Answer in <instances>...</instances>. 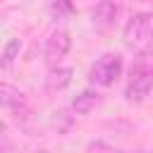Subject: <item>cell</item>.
<instances>
[{
  "label": "cell",
  "mask_w": 153,
  "mask_h": 153,
  "mask_svg": "<svg viewBox=\"0 0 153 153\" xmlns=\"http://www.w3.org/2000/svg\"><path fill=\"white\" fill-rule=\"evenodd\" d=\"M153 88V48L141 50L129 69V84H127V100L129 103H141Z\"/></svg>",
  "instance_id": "obj_1"
},
{
  "label": "cell",
  "mask_w": 153,
  "mask_h": 153,
  "mask_svg": "<svg viewBox=\"0 0 153 153\" xmlns=\"http://www.w3.org/2000/svg\"><path fill=\"white\" fill-rule=\"evenodd\" d=\"M50 10H53V14H57V17H62V14H72V12H74V7H72L69 0H55Z\"/></svg>",
  "instance_id": "obj_10"
},
{
  "label": "cell",
  "mask_w": 153,
  "mask_h": 153,
  "mask_svg": "<svg viewBox=\"0 0 153 153\" xmlns=\"http://www.w3.org/2000/svg\"><path fill=\"white\" fill-rule=\"evenodd\" d=\"M72 48V36L65 31V29H55L48 38H45V45H43V55L48 62H60Z\"/></svg>",
  "instance_id": "obj_4"
},
{
  "label": "cell",
  "mask_w": 153,
  "mask_h": 153,
  "mask_svg": "<svg viewBox=\"0 0 153 153\" xmlns=\"http://www.w3.org/2000/svg\"><path fill=\"white\" fill-rule=\"evenodd\" d=\"M88 153H122V151H117V148H112V146H108V143L96 141V143L88 146Z\"/></svg>",
  "instance_id": "obj_11"
},
{
  "label": "cell",
  "mask_w": 153,
  "mask_h": 153,
  "mask_svg": "<svg viewBox=\"0 0 153 153\" xmlns=\"http://www.w3.org/2000/svg\"><path fill=\"white\" fill-rule=\"evenodd\" d=\"M2 129H5V124H2V122H0V131H2Z\"/></svg>",
  "instance_id": "obj_12"
},
{
  "label": "cell",
  "mask_w": 153,
  "mask_h": 153,
  "mask_svg": "<svg viewBox=\"0 0 153 153\" xmlns=\"http://www.w3.org/2000/svg\"><path fill=\"white\" fill-rule=\"evenodd\" d=\"M41 153H45V151H41Z\"/></svg>",
  "instance_id": "obj_13"
},
{
  "label": "cell",
  "mask_w": 153,
  "mask_h": 153,
  "mask_svg": "<svg viewBox=\"0 0 153 153\" xmlns=\"http://www.w3.org/2000/svg\"><path fill=\"white\" fill-rule=\"evenodd\" d=\"M120 74H122V55H117V53H105V55L98 57V60L93 62V67L88 69V81L96 84V86H112Z\"/></svg>",
  "instance_id": "obj_2"
},
{
  "label": "cell",
  "mask_w": 153,
  "mask_h": 153,
  "mask_svg": "<svg viewBox=\"0 0 153 153\" xmlns=\"http://www.w3.org/2000/svg\"><path fill=\"white\" fill-rule=\"evenodd\" d=\"M72 84V67H55L45 76V91L48 93H60Z\"/></svg>",
  "instance_id": "obj_6"
},
{
  "label": "cell",
  "mask_w": 153,
  "mask_h": 153,
  "mask_svg": "<svg viewBox=\"0 0 153 153\" xmlns=\"http://www.w3.org/2000/svg\"><path fill=\"white\" fill-rule=\"evenodd\" d=\"M153 38V14L139 12L124 24V41L127 43H146Z\"/></svg>",
  "instance_id": "obj_3"
},
{
  "label": "cell",
  "mask_w": 153,
  "mask_h": 153,
  "mask_svg": "<svg viewBox=\"0 0 153 153\" xmlns=\"http://www.w3.org/2000/svg\"><path fill=\"white\" fill-rule=\"evenodd\" d=\"M19 105H24V93L12 84L0 81V108H14L17 110Z\"/></svg>",
  "instance_id": "obj_7"
},
{
  "label": "cell",
  "mask_w": 153,
  "mask_h": 153,
  "mask_svg": "<svg viewBox=\"0 0 153 153\" xmlns=\"http://www.w3.org/2000/svg\"><path fill=\"white\" fill-rule=\"evenodd\" d=\"M17 53H19V38H12L5 48V55H2V65L5 67H12V62L17 60Z\"/></svg>",
  "instance_id": "obj_9"
},
{
  "label": "cell",
  "mask_w": 153,
  "mask_h": 153,
  "mask_svg": "<svg viewBox=\"0 0 153 153\" xmlns=\"http://www.w3.org/2000/svg\"><path fill=\"white\" fill-rule=\"evenodd\" d=\"M98 103H100V96H98L96 91H81V93L72 100V110H74L76 115H88Z\"/></svg>",
  "instance_id": "obj_8"
},
{
  "label": "cell",
  "mask_w": 153,
  "mask_h": 153,
  "mask_svg": "<svg viewBox=\"0 0 153 153\" xmlns=\"http://www.w3.org/2000/svg\"><path fill=\"white\" fill-rule=\"evenodd\" d=\"M115 17H117V7L110 0H100L91 10V19H93V26L96 29H110L115 24Z\"/></svg>",
  "instance_id": "obj_5"
}]
</instances>
